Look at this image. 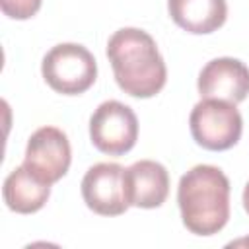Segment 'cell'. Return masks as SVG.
Returning a JSON list of instances; mask_svg holds the SVG:
<instances>
[{
    "instance_id": "52a82bcc",
    "label": "cell",
    "mask_w": 249,
    "mask_h": 249,
    "mask_svg": "<svg viewBox=\"0 0 249 249\" xmlns=\"http://www.w3.org/2000/svg\"><path fill=\"white\" fill-rule=\"evenodd\" d=\"M70 161V142L60 128L41 126L29 136L23 165L41 181L49 185L60 181L66 175Z\"/></svg>"
},
{
    "instance_id": "7c38bea8",
    "label": "cell",
    "mask_w": 249,
    "mask_h": 249,
    "mask_svg": "<svg viewBox=\"0 0 249 249\" xmlns=\"http://www.w3.org/2000/svg\"><path fill=\"white\" fill-rule=\"evenodd\" d=\"M41 2L43 0H0V8L4 16L12 19H29L39 12Z\"/></svg>"
},
{
    "instance_id": "277c9868",
    "label": "cell",
    "mask_w": 249,
    "mask_h": 249,
    "mask_svg": "<svg viewBox=\"0 0 249 249\" xmlns=\"http://www.w3.org/2000/svg\"><path fill=\"white\" fill-rule=\"evenodd\" d=\"M189 126L198 146L212 152H224L239 142L243 119L233 103L222 99H200L191 111Z\"/></svg>"
},
{
    "instance_id": "6da1fadb",
    "label": "cell",
    "mask_w": 249,
    "mask_h": 249,
    "mask_svg": "<svg viewBox=\"0 0 249 249\" xmlns=\"http://www.w3.org/2000/svg\"><path fill=\"white\" fill-rule=\"evenodd\" d=\"M107 58L115 82L124 93L148 99L163 89L167 68L156 41L144 29L123 27L115 31L107 43Z\"/></svg>"
},
{
    "instance_id": "5b68a950",
    "label": "cell",
    "mask_w": 249,
    "mask_h": 249,
    "mask_svg": "<svg viewBox=\"0 0 249 249\" xmlns=\"http://www.w3.org/2000/svg\"><path fill=\"white\" fill-rule=\"evenodd\" d=\"M91 144L109 156H124L138 140V119L134 111L115 99L103 101L89 119Z\"/></svg>"
},
{
    "instance_id": "4fadbf2b",
    "label": "cell",
    "mask_w": 249,
    "mask_h": 249,
    "mask_svg": "<svg viewBox=\"0 0 249 249\" xmlns=\"http://www.w3.org/2000/svg\"><path fill=\"white\" fill-rule=\"evenodd\" d=\"M243 208H245V212L249 214V181H247V185H245V189H243Z\"/></svg>"
},
{
    "instance_id": "9c48e42d",
    "label": "cell",
    "mask_w": 249,
    "mask_h": 249,
    "mask_svg": "<svg viewBox=\"0 0 249 249\" xmlns=\"http://www.w3.org/2000/svg\"><path fill=\"white\" fill-rule=\"evenodd\" d=\"M126 191L130 206L158 208L169 195L167 169L154 160H140L126 167Z\"/></svg>"
},
{
    "instance_id": "30bf717a",
    "label": "cell",
    "mask_w": 249,
    "mask_h": 249,
    "mask_svg": "<svg viewBox=\"0 0 249 249\" xmlns=\"http://www.w3.org/2000/svg\"><path fill=\"white\" fill-rule=\"evenodd\" d=\"M171 19L193 35L220 29L228 18L226 0H167Z\"/></svg>"
},
{
    "instance_id": "8992f818",
    "label": "cell",
    "mask_w": 249,
    "mask_h": 249,
    "mask_svg": "<svg viewBox=\"0 0 249 249\" xmlns=\"http://www.w3.org/2000/svg\"><path fill=\"white\" fill-rule=\"evenodd\" d=\"M82 198L99 216H119L130 206L126 169L119 163H95L82 179Z\"/></svg>"
},
{
    "instance_id": "8fae6325",
    "label": "cell",
    "mask_w": 249,
    "mask_h": 249,
    "mask_svg": "<svg viewBox=\"0 0 249 249\" xmlns=\"http://www.w3.org/2000/svg\"><path fill=\"white\" fill-rule=\"evenodd\" d=\"M4 202L12 212L33 214L45 206L51 196V185L33 175L23 163L16 167L4 181Z\"/></svg>"
},
{
    "instance_id": "ba28073f",
    "label": "cell",
    "mask_w": 249,
    "mask_h": 249,
    "mask_svg": "<svg viewBox=\"0 0 249 249\" xmlns=\"http://www.w3.org/2000/svg\"><path fill=\"white\" fill-rule=\"evenodd\" d=\"M196 88L202 99H222L237 105L249 93V68L231 56L214 58L200 70Z\"/></svg>"
},
{
    "instance_id": "3957f363",
    "label": "cell",
    "mask_w": 249,
    "mask_h": 249,
    "mask_svg": "<svg viewBox=\"0 0 249 249\" xmlns=\"http://www.w3.org/2000/svg\"><path fill=\"white\" fill-rule=\"evenodd\" d=\"M41 72L49 88L56 93L80 95L93 86L97 62L84 45L60 43L45 54Z\"/></svg>"
},
{
    "instance_id": "5bb4252c",
    "label": "cell",
    "mask_w": 249,
    "mask_h": 249,
    "mask_svg": "<svg viewBox=\"0 0 249 249\" xmlns=\"http://www.w3.org/2000/svg\"><path fill=\"white\" fill-rule=\"evenodd\" d=\"M230 247H249V237H243V239H237V241H231Z\"/></svg>"
},
{
    "instance_id": "7a4b0ae2",
    "label": "cell",
    "mask_w": 249,
    "mask_h": 249,
    "mask_svg": "<svg viewBox=\"0 0 249 249\" xmlns=\"http://www.w3.org/2000/svg\"><path fill=\"white\" fill-rule=\"evenodd\" d=\"M177 202L191 233L214 235L230 218V181L216 165H195L179 179Z\"/></svg>"
}]
</instances>
